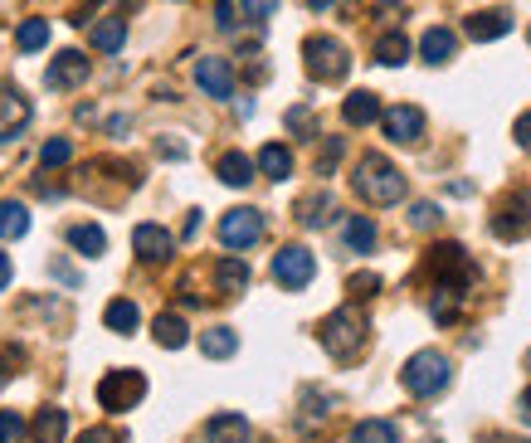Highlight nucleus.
Listing matches in <instances>:
<instances>
[{
    "label": "nucleus",
    "instance_id": "47",
    "mask_svg": "<svg viewBox=\"0 0 531 443\" xmlns=\"http://www.w3.org/2000/svg\"><path fill=\"white\" fill-rule=\"evenodd\" d=\"M156 156H166V161H186V147H181V142H156Z\"/></svg>",
    "mask_w": 531,
    "mask_h": 443
},
{
    "label": "nucleus",
    "instance_id": "31",
    "mask_svg": "<svg viewBox=\"0 0 531 443\" xmlns=\"http://www.w3.org/2000/svg\"><path fill=\"white\" fill-rule=\"evenodd\" d=\"M298 220H303L307 229H322V224L332 220V195H327V190H317V195H307L303 205H298Z\"/></svg>",
    "mask_w": 531,
    "mask_h": 443
},
{
    "label": "nucleus",
    "instance_id": "33",
    "mask_svg": "<svg viewBox=\"0 0 531 443\" xmlns=\"http://www.w3.org/2000/svg\"><path fill=\"white\" fill-rule=\"evenodd\" d=\"M69 161H74V142H69V137H54V142L39 147V166H44V171H59V166H69Z\"/></svg>",
    "mask_w": 531,
    "mask_h": 443
},
{
    "label": "nucleus",
    "instance_id": "51",
    "mask_svg": "<svg viewBox=\"0 0 531 443\" xmlns=\"http://www.w3.org/2000/svg\"><path fill=\"white\" fill-rule=\"evenodd\" d=\"M522 366H527V370H531V351H527V356H522Z\"/></svg>",
    "mask_w": 531,
    "mask_h": 443
},
{
    "label": "nucleus",
    "instance_id": "26",
    "mask_svg": "<svg viewBox=\"0 0 531 443\" xmlns=\"http://www.w3.org/2000/svg\"><path fill=\"white\" fill-rule=\"evenodd\" d=\"M405 59H410V39H405V30H385V35L376 39V64L400 69Z\"/></svg>",
    "mask_w": 531,
    "mask_h": 443
},
{
    "label": "nucleus",
    "instance_id": "11",
    "mask_svg": "<svg viewBox=\"0 0 531 443\" xmlns=\"http://www.w3.org/2000/svg\"><path fill=\"white\" fill-rule=\"evenodd\" d=\"M195 83H200L205 98H234V69L220 54H200L195 59Z\"/></svg>",
    "mask_w": 531,
    "mask_h": 443
},
{
    "label": "nucleus",
    "instance_id": "18",
    "mask_svg": "<svg viewBox=\"0 0 531 443\" xmlns=\"http://www.w3.org/2000/svg\"><path fill=\"white\" fill-rule=\"evenodd\" d=\"M458 49V35L454 30H444V25H434V30H424L419 39V54H424V64H449Z\"/></svg>",
    "mask_w": 531,
    "mask_h": 443
},
{
    "label": "nucleus",
    "instance_id": "5",
    "mask_svg": "<svg viewBox=\"0 0 531 443\" xmlns=\"http://www.w3.org/2000/svg\"><path fill=\"white\" fill-rule=\"evenodd\" d=\"M429 273H434V283H439V288L463 293V288H473L478 263L468 259V249H463V244H434V249H429Z\"/></svg>",
    "mask_w": 531,
    "mask_h": 443
},
{
    "label": "nucleus",
    "instance_id": "13",
    "mask_svg": "<svg viewBox=\"0 0 531 443\" xmlns=\"http://www.w3.org/2000/svg\"><path fill=\"white\" fill-rule=\"evenodd\" d=\"M132 249H137L142 263H166L171 249H176V239H171V229H161V224H137V229H132Z\"/></svg>",
    "mask_w": 531,
    "mask_h": 443
},
{
    "label": "nucleus",
    "instance_id": "10",
    "mask_svg": "<svg viewBox=\"0 0 531 443\" xmlns=\"http://www.w3.org/2000/svg\"><path fill=\"white\" fill-rule=\"evenodd\" d=\"M380 127H385V137H390V142L415 147L419 137H424V112H419L415 103H395V108H385Z\"/></svg>",
    "mask_w": 531,
    "mask_h": 443
},
{
    "label": "nucleus",
    "instance_id": "9",
    "mask_svg": "<svg viewBox=\"0 0 531 443\" xmlns=\"http://www.w3.org/2000/svg\"><path fill=\"white\" fill-rule=\"evenodd\" d=\"M83 83H88V59L78 49H64V54L49 59V69H44V88L49 93H69V88H83Z\"/></svg>",
    "mask_w": 531,
    "mask_h": 443
},
{
    "label": "nucleus",
    "instance_id": "4",
    "mask_svg": "<svg viewBox=\"0 0 531 443\" xmlns=\"http://www.w3.org/2000/svg\"><path fill=\"white\" fill-rule=\"evenodd\" d=\"M303 59H307V74L317 78V83H342L351 74V54H346L342 39H332V35H307Z\"/></svg>",
    "mask_w": 531,
    "mask_h": 443
},
{
    "label": "nucleus",
    "instance_id": "17",
    "mask_svg": "<svg viewBox=\"0 0 531 443\" xmlns=\"http://www.w3.org/2000/svg\"><path fill=\"white\" fill-rule=\"evenodd\" d=\"M249 419L244 414H210L205 419V443H249Z\"/></svg>",
    "mask_w": 531,
    "mask_h": 443
},
{
    "label": "nucleus",
    "instance_id": "37",
    "mask_svg": "<svg viewBox=\"0 0 531 443\" xmlns=\"http://www.w3.org/2000/svg\"><path fill=\"white\" fill-rule=\"evenodd\" d=\"M303 419H298V424H303V429H312V424H322V419H327V414H332V400H322V395H312V390H307L303 395Z\"/></svg>",
    "mask_w": 531,
    "mask_h": 443
},
{
    "label": "nucleus",
    "instance_id": "30",
    "mask_svg": "<svg viewBox=\"0 0 531 443\" xmlns=\"http://www.w3.org/2000/svg\"><path fill=\"white\" fill-rule=\"evenodd\" d=\"M342 234H346V249H351V254H371V249H376V224L366 220V215H351Z\"/></svg>",
    "mask_w": 531,
    "mask_h": 443
},
{
    "label": "nucleus",
    "instance_id": "39",
    "mask_svg": "<svg viewBox=\"0 0 531 443\" xmlns=\"http://www.w3.org/2000/svg\"><path fill=\"white\" fill-rule=\"evenodd\" d=\"M20 439H25V419L15 409H5L0 414V443H20Z\"/></svg>",
    "mask_w": 531,
    "mask_h": 443
},
{
    "label": "nucleus",
    "instance_id": "19",
    "mask_svg": "<svg viewBox=\"0 0 531 443\" xmlns=\"http://www.w3.org/2000/svg\"><path fill=\"white\" fill-rule=\"evenodd\" d=\"M30 434H35V443H64V434H69V414L59 405H44L35 414V424H30Z\"/></svg>",
    "mask_w": 531,
    "mask_h": 443
},
{
    "label": "nucleus",
    "instance_id": "29",
    "mask_svg": "<svg viewBox=\"0 0 531 443\" xmlns=\"http://www.w3.org/2000/svg\"><path fill=\"white\" fill-rule=\"evenodd\" d=\"M152 336H156V346H166V351H181L190 341V327L176 317V312H166V317H156V327H152Z\"/></svg>",
    "mask_w": 531,
    "mask_h": 443
},
{
    "label": "nucleus",
    "instance_id": "14",
    "mask_svg": "<svg viewBox=\"0 0 531 443\" xmlns=\"http://www.w3.org/2000/svg\"><path fill=\"white\" fill-rule=\"evenodd\" d=\"M25 127H30V98H20L15 88L0 83V142H10Z\"/></svg>",
    "mask_w": 531,
    "mask_h": 443
},
{
    "label": "nucleus",
    "instance_id": "12",
    "mask_svg": "<svg viewBox=\"0 0 531 443\" xmlns=\"http://www.w3.org/2000/svg\"><path fill=\"white\" fill-rule=\"evenodd\" d=\"M463 35L478 39V44H493V39L512 35V10H502V5H493V10H473V15L463 20Z\"/></svg>",
    "mask_w": 531,
    "mask_h": 443
},
{
    "label": "nucleus",
    "instance_id": "21",
    "mask_svg": "<svg viewBox=\"0 0 531 443\" xmlns=\"http://www.w3.org/2000/svg\"><path fill=\"white\" fill-rule=\"evenodd\" d=\"M88 39H93V49H98V54H117V49H122V39H127L122 15H103V20H93Z\"/></svg>",
    "mask_w": 531,
    "mask_h": 443
},
{
    "label": "nucleus",
    "instance_id": "43",
    "mask_svg": "<svg viewBox=\"0 0 531 443\" xmlns=\"http://www.w3.org/2000/svg\"><path fill=\"white\" fill-rule=\"evenodd\" d=\"M405 15V0H376V20H385V25H395Z\"/></svg>",
    "mask_w": 531,
    "mask_h": 443
},
{
    "label": "nucleus",
    "instance_id": "40",
    "mask_svg": "<svg viewBox=\"0 0 531 443\" xmlns=\"http://www.w3.org/2000/svg\"><path fill=\"white\" fill-rule=\"evenodd\" d=\"M288 132H298V137H317L312 112H307V108H288Z\"/></svg>",
    "mask_w": 531,
    "mask_h": 443
},
{
    "label": "nucleus",
    "instance_id": "32",
    "mask_svg": "<svg viewBox=\"0 0 531 443\" xmlns=\"http://www.w3.org/2000/svg\"><path fill=\"white\" fill-rule=\"evenodd\" d=\"M351 443H400V434H395L390 419H361L351 429Z\"/></svg>",
    "mask_w": 531,
    "mask_h": 443
},
{
    "label": "nucleus",
    "instance_id": "20",
    "mask_svg": "<svg viewBox=\"0 0 531 443\" xmlns=\"http://www.w3.org/2000/svg\"><path fill=\"white\" fill-rule=\"evenodd\" d=\"M254 171H259V161H249L244 151H225L220 166H215V176H220L225 185H234V190H244V185L254 181Z\"/></svg>",
    "mask_w": 531,
    "mask_h": 443
},
{
    "label": "nucleus",
    "instance_id": "2",
    "mask_svg": "<svg viewBox=\"0 0 531 443\" xmlns=\"http://www.w3.org/2000/svg\"><path fill=\"white\" fill-rule=\"evenodd\" d=\"M366 332H371L366 312H361L356 302H346V307H337V312H332V317L317 327V341L327 346V356L346 361V356H356V351L366 346Z\"/></svg>",
    "mask_w": 531,
    "mask_h": 443
},
{
    "label": "nucleus",
    "instance_id": "15",
    "mask_svg": "<svg viewBox=\"0 0 531 443\" xmlns=\"http://www.w3.org/2000/svg\"><path fill=\"white\" fill-rule=\"evenodd\" d=\"M380 117H385V108H380V98L371 93V88H356V93L342 103L346 127H371V122H380Z\"/></svg>",
    "mask_w": 531,
    "mask_h": 443
},
{
    "label": "nucleus",
    "instance_id": "23",
    "mask_svg": "<svg viewBox=\"0 0 531 443\" xmlns=\"http://www.w3.org/2000/svg\"><path fill=\"white\" fill-rule=\"evenodd\" d=\"M25 234H30V210H25L20 200H0V239L15 244V239H25Z\"/></svg>",
    "mask_w": 531,
    "mask_h": 443
},
{
    "label": "nucleus",
    "instance_id": "45",
    "mask_svg": "<svg viewBox=\"0 0 531 443\" xmlns=\"http://www.w3.org/2000/svg\"><path fill=\"white\" fill-rule=\"evenodd\" d=\"M78 443H122V434H113V429H83Z\"/></svg>",
    "mask_w": 531,
    "mask_h": 443
},
{
    "label": "nucleus",
    "instance_id": "3",
    "mask_svg": "<svg viewBox=\"0 0 531 443\" xmlns=\"http://www.w3.org/2000/svg\"><path fill=\"white\" fill-rule=\"evenodd\" d=\"M449 380H454V366H449V356L444 351H415L405 370H400V385L415 395V400H434V395H444L449 390Z\"/></svg>",
    "mask_w": 531,
    "mask_h": 443
},
{
    "label": "nucleus",
    "instance_id": "46",
    "mask_svg": "<svg viewBox=\"0 0 531 443\" xmlns=\"http://www.w3.org/2000/svg\"><path fill=\"white\" fill-rule=\"evenodd\" d=\"M215 20L220 30H234V0H215Z\"/></svg>",
    "mask_w": 531,
    "mask_h": 443
},
{
    "label": "nucleus",
    "instance_id": "48",
    "mask_svg": "<svg viewBox=\"0 0 531 443\" xmlns=\"http://www.w3.org/2000/svg\"><path fill=\"white\" fill-rule=\"evenodd\" d=\"M10 278H15V268H10V259H5V249H0V293L10 288Z\"/></svg>",
    "mask_w": 531,
    "mask_h": 443
},
{
    "label": "nucleus",
    "instance_id": "41",
    "mask_svg": "<svg viewBox=\"0 0 531 443\" xmlns=\"http://www.w3.org/2000/svg\"><path fill=\"white\" fill-rule=\"evenodd\" d=\"M376 288H380L376 273H356V278L346 283V293H351V297H376Z\"/></svg>",
    "mask_w": 531,
    "mask_h": 443
},
{
    "label": "nucleus",
    "instance_id": "50",
    "mask_svg": "<svg viewBox=\"0 0 531 443\" xmlns=\"http://www.w3.org/2000/svg\"><path fill=\"white\" fill-rule=\"evenodd\" d=\"M517 409H522V419H527V424H531V390H527V395H522V405H517Z\"/></svg>",
    "mask_w": 531,
    "mask_h": 443
},
{
    "label": "nucleus",
    "instance_id": "24",
    "mask_svg": "<svg viewBox=\"0 0 531 443\" xmlns=\"http://www.w3.org/2000/svg\"><path fill=\"white\" fill-rule=\"evenodd\" d=\"M527 229H531L527 200H522V205H502V210L493 215V234H497V239H522Z\"/></svg>",
    "mask_w": 531,
    "mask_h": 443
},
{
    "label": "nucleus",
    "instance_id": "54",
    "mask_svg": "<svg viewBox=\"0 0 531 443\" xmlns=\"http://www.w3.org/2000/svg\"><path fill=\"white\" fill-rule=\"evenodd\" d=\"M527 35H531V30H527Z\"/></svg>",
    "mask_w": 531,
    "mask_h": 443
},
{
    "label": "nucleus",
    "instance_id": "22",
    "mask_svg": "<svg viewBox=\"0 0 531 443\" xmlns=\"http://www.w3.org/2000/svg\"><path fill=\"white\" fill-rule=\"evenodd\" d=\"M137 322H142V312H137V302H127V297H113V302L103 307V327L117 336L137 332Z\"/></svg>",
    "mask_w": 531,
    "mask_h": 443
},
{
    "label": "nucleus",
    "instance_id": "38",
    "mask_svg": "<svg viewBox=\"0 0 531 443\" xmlns=\"http://www.w3.org/2000/svg\"><path fill=\"white\" fill-rule=\"evenodd\" d=\"M342 137H327V147H322V156H317V176H332L337 171V161H342Z\"/></svg>",
    "mask_w": 531,
    "mask_h": 443
},
{
    "label": "nucleus",
    "instance_id": "52",
    "mask_svg": "<svg viewBox=\"0 0 531 443\" xmlns=\"http://www.w3.org/2000/svg\"><path fill=\"white\" fill-rule=\"evenodd\" d=\"M0 380H5V361H0Z\"/></svg>",
    "mask_w": 531,
    "mask_h": 443
},
{
    "label": "nucleus",
    "instance_id": "42",
    "mask_svg": "<svg viewBox=\"0 0 531 443\" xmlns=\"http://www.w3.org/2000/svg\"><path fill=\"white\" fill-rule=\"evenodd\" d=\"M239 5H244V15H249V20H268V15H278V5H283V0H239Z\"/></svg>",
    "mask_w": 531,
    "mask_h": 443
},
{
    "label": "nucleus",
    "instance_id": "34",
    "mask_svg": "<svg viewBox=\"0 0 531 443\" xmlns=\"http://www.w3.org/2000/svg\"><path fill=\"white\" fill-rule=\"evenodd\" d=\"M15 44H20L25 54H35V49H44V44H49V20H25V25L15 30Z\"/></svg>",
    "mask_w": 531,
    "mask_h": 443
},
{
    "label": "nucleus",
    "instance_id": "36",
    "mask_svg": "<svg viewBox=\"0 0 531 443\" xmlns=\"http://www.w3.org/2000/svg\"><path fill=\"white\" fill-rule=\"evenodd\" d=\"M458 297H463V293H449V288H439V297H434V307H429L439 327H449V322L458 317Z\"/></svg>",
    "mask_w": 531,
    "mask_h": 443
},
{
    "label": "nucleus",
    "instance_id": "53",
    "mask_svg": "<svg viewBox=\"0 0 531 443\" xmlns=\"http://www.w3.org/2000/svg\"><path fill=\"white\" fill-rule=\"evenodd\" d=\"M424 443H439V439H424Z\"/></svg>",
    "mask_w": 531,
    "mask_h": 443
},
{
    "label": "nucleus",
    "instance_id": "28",
    "mask_svg": "<svg viewBox=\"0 0 531 443\" xmlns=\"http://www.w3.org/2000/svg\"><path fill=\"white\" fill-rule=\"evenodd\" d=\"M259 171H264L268 181H288V176H293V151L268 142V147L259 151Z\"/></svg>",
    "mask_w": 531,
    "mask_h": 443
},
{
    "label": "nucleus",
    "instance_id": "49",
    "mask_svg": "<svg viewBox=\"0 0 531 443\" xmlns=\"http://www.w3.org/2000/svg\"><path fill=\"white\" fill-rule=\"evenodd\" d=\"M307 10H332V5H337V0H303Z\"/></svg>",
    "mask_w": 531,
    "mask_h": 443
},
{
    "label": "nucleus",
    "instance_id": "25",
    "mask_svg": "<svg viewBox=\"0 0 531 443\" xmlns=\"http://www.w3.org/2000/svg\"><path fill=\"white\" fill-rule=\"evenodd\" d=\"M200 351H205L210 361H229V356L239 351V332H234V327H210V332H200Z\"/></svg>",
    "mask_w": 531,
    "mask_h": 443
},
{
    "label": "nucleus",
    "instance_id": "44",
    "mask_svg": "<svg viewBox=\"0 0 531 443\" xmlns=\"http://www.w3.org/2000/svg\"><path fill=\"white\" fill-rule=\"evenodd\" d=\"M512 137H517V147L531 151V112H522L517 122H512Z\"/></svg>",
    "mask_w": 531,
    "mask_h": 443
},
{
    "label": "nucleus",
    "instance_id": "27",
    "mask_svg": "<svg viewBox=\"0 0 531 443\" xmlns=\"http://www.w3.org/2000/svg\"><path fill=\"white\" fill-rule=\"evenodd\" d=\"M69 244H74L83 259H98V254L108 249V234H103L98 224H69Z\"/></svg>",
    "mask_w": 531,
    "mask_h": 443
},
{
    "label": "nucleus",
    "instance_id": "6",
    "mask_svg": "<svg viewBox=\"0 0 531 443\" xmlns=\"http://www.w3.org/2000/svg\"><path fill=\"white\" fill-rule=\"evenodd\" d=\"M147 400V375L142 370H108L98 380V405L108 414H122V409H137Z\"/></svg>",
    "mask_w": 531,
    "mask_h": 443
},
{
    "label": "nucleus",
    "instance_id": "7",
    "mask_svg": "<svg viewBox=\"0 0 531 443\" xmlns=\"http://www.w3.org/2000/svg\"><path fill=\"white\" fill-rule=\"evenodd\" d=\"M312 278H317V259L307 254L303 244H288V249H278V254H273V283H278V288L303 293Z\"/></svg>",
    "mask_w": 531,
    "mask_h": 443
},
{
    "label": "nucleus",
    "instance_id": "16",
    "mask_svg": "<svg viewBox=\"0 0 531 443\" xmlns=\"http://www.w3.org/2000/svg\"><path fill=\"white\" fill-rule=\"evenodd\" d=\"M249 263L239 259V254H225V259L215 263V288H220V297H239V293H249Z\"/></svg>",
    "mask_w": 531,
    "mask_h": 443
},
{
    "label": "nucleus",
    "instance_id": "8",
    "mask_svg": "<svg viewBox=\"0 0 531 443\" xmlns=\"http://www.w3.org/2000/svg\"><path fill=\"white\" fill-rule=\"evenodd\" d=\"M264 239V215L259 210H249V205H239V210H229V215H220V244L225 249H254Z\"/></svg>",
    "mask_w": 531,
    "mask_h": 443
},
{
    "label": "nucleus",
    "instance_id": "1",
    "mask_svg": "<svg viewBox=\"0 0 531 443\" xmlns=\"http://www.w3.org/2000/svg\"><path fill=\"white\" fill-rule=\"evenodd\" d=\"M356 195L366 200V205H400L405 200V176H400V166L390 161V156H380V151H366L361 161H356Z\"/></svg>",
    "mask_w": 531,
    "mask_h": 443
},
{
    "label": "nucleus",
    "instance_id": "35",
    "mask_svg": "<svg viewBox=\"0 0 531 443\" xmlns=\"http://www.w3.org/2000/svg\"><path fill=\"white\" fill-rule=\"evenodd\" d=\"M410 224H415L419 234H429V229L444 224V210H439L434 200H415V205H410Z\"/></svg>",
    "mask_w": 531,
    "mask_h": 443
}]
</instances>
